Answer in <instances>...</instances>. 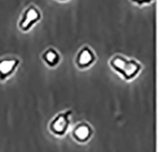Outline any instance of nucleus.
Listing matches in <instances>:
<instances>
[{"label": "nucleus", "instance_id": "nucleus-5", "mask_svg": "<svg viewBox=\"0 0 159 152\" xmlns=\"http://www.w3.org/2000/svg\"><path fill=\"white\" fill-rule=\"evenodd\" d=\"M20 60L14 56H6L0 59V80L9 78L19 66Z\"/></svg>", "mask_w": 159, "mask_h": 152}, {"label": "nucleus", "instance_id": "nucleus-1", "mask_svg": "<svg viewBox=\"0 0 159 152\" xmlns=\"http://www.w3.org/2000/svg\"><path fill=\"white\" fill-rule=\"evenodd\" d=\"M111 68L125 80L134 79L141 71V64L135 59L128 58L122 54H115L110 60Z\"/></svg>", "mask_w": 159, "mask_h": 152}, {"label": "nucleus", "instance_id": "nucleus-2", "mask_svg": "<svg viewBox=\"0 0 159 152\" xmlns=\"http://www.w3.org/2000/svg\"><path fill=\"white\" fill-rule=\"evenodd\" d=\"M71 114H73V110H70V109H67L65 111H61L59 113H57L51 120L49 124L50 131L53 135L58 136V137L65 135L70 125V118Z\"/></svg>", "mask_w": 159, "mask_h": 152}, {"label": "nucleus", "instance_id": "nucleus-3", "mask_svg": "<svg viewBox=\"0 0 159 152\" xmlns=\"http://www.w3.org/2000/svg\"><path fill=\"white\" fill-rule=\"evenodd\" d=\"M41 19V11L35 5H29L23 11L18 27L22 32H29Z\"/></svg>", "mask_w": 159, "mask_h": 152}, {"label": "nucleus", "instance_id": "nucleus-4", "mask_svg": "<svg viewBox=\"0 0 159 152\" xmlns=\"http://www.w3.org/2000/svg\"><path fill=\"white\" fill-rule=\"evenodd\" d=\"M93 134V129L88 122H79L71 130V136L74 139L81 144L87 143Z\"/></svg>", "mask_w": 159, "mask_h": 152}, {"label": "nucleus", "instance_id": "nucleus-7", "mask_svg": "<svg viewBox=\"0 0 159 152\" xmlns=\"http://www.w3.org/2000/svg\"><path fill=\"white\" fill-rule=\"evenodd\" d=\"M41 58L47 66L53 67L58 65V63L60 61V55L55 49L49 48L42 53Z\"/></svg>", "mask_w": 159, "mask_h": 152}, {"label": "nucleus", "instance_id": "nucleus-6", "mask_svg": "<svg viewBox=\"0 0 159 152\" xmlns=\"http://www.w3.org/2000/svg\"><path fill=\"white\" fill-rule=\"evenodd\" d=\"M95 54L89 46H83L77 52L75 63L79 68H87L95 62Z\"/></svg>", "mask_w": 159, "mask_h": 152}]
</instances>
